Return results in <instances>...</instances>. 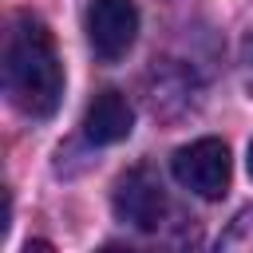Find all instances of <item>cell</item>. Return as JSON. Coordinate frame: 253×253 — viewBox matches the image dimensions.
<instances>
[{"label":"cell","mask_w":253,"mask_h":253,"mask_svg":"<svg viewBox=\"0 0 253 253\" xmlns=\"http://www.w3.org/2000/svg\"><path fill=\"white\" fill-rule=\"evenodd\" d=\"M4 95L28 119H51L63 99V63L36 16H16L4 36Z\"/></svg>","instance_id":"6da1fadb"},{"label":"cell","mask_w":253,"mask_h":253,"mask_svg":"<svg viewBox=\"0 0 253 253\" xmlns=\"http://www.w3.org/2000/svg\"><path fill=\"white\" fill-rule=\"evenodd\" d=\"M178 186H186L190 194L213 202L229 190V174H233V162H229V146L221 138H198L190 146H182L170 162Z\"/></svg>","instance_id":"7a4b0ae2"},{"label":"cell","mask_w":253,"mask_h":253,"mask_svg":"<svg viewBox=\"0 0 253 253\" xmlns=\"http://www.w3.org/2000/svg\"><path fill=\"white\" fill-rule=\"evenodd\" d=\"M115 213H119V221H126L142 233H154L170 213V194H166L162 178L150 166L126 170L115 186Z\"/></svg>","instance_id":"3957f363"},{"label":"cell","mask_w":253,"mask_h":253,"mask_svg":"<svg viewBox=\"0 0 253 253\" xmlns=\"http://www.w3.org/2000/svg\"><path fill=\"white\" fill-rule=\"evenodd\" d=\"M87 40L99 59H123L138 40V8L134 0H91L87 4Z\"/></svg>","instance_id":"277c9868"},{"label":"cell","mask_w":253,"mask_h":253,"mask_svg":"<svg viewBox=\"0 0 253 253\" xmlns=\"http://www.w3.org/2000/svg\"><path fill=\"white\" fill-rule=\"evenodd\" d=\"M130 130H134V111H130V103H126L123 91L107 87V91H99V95L87 103V115H83V134H87V142H95V146H115V142H123Z\"/></svg>","instance_id":"5b68a950"},{"label":"cell","mask_w":253,"mask_h":253,"mask_svg":"<svg viewBox=\"0 0 253 253\" xmlns=\"http://www.w3.org/2000/svg\"><path fill=\"white\" fill-rule=\"evenodd\" d=\"M221 249H253V210H241L221 233Z\"/></svg>","instance_id":"8992f818"},{"label":"cell","mask_w":253,"mask_h":253,"mask_svg":"<svg viewBox=\"0 0 253 253\" xmlns=\"http://www.w3.org/2000/svg\"><path fill=\"white\" fill-rule=\"evenodd\" d=\"M245 63H249V87H253V36H249V43H245Z\"/></svg>","instance_id":"52a82bcc"},{"label":"cell","mask_w":253,"mask_h":253,"mask_svg":"<svg viewBox=\"0 0 253 253\" xmlns=\"http://www.w3.org/2000/svg\"><path fill=\"white\" fill-rule=\"evenodd\" d=\"M249 178H253V142H249Z\"/></svg>","instance_id":"ba28073f"}]
</instances>
